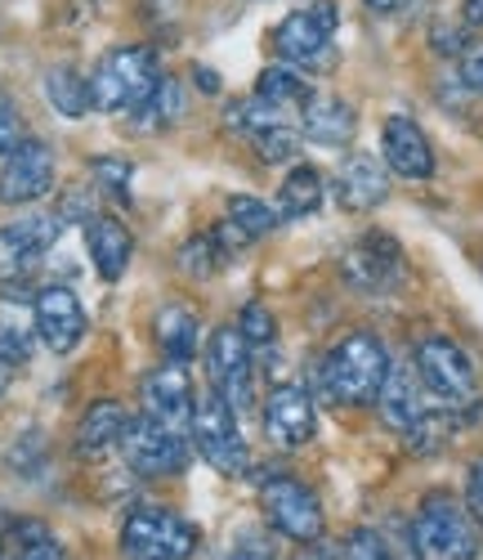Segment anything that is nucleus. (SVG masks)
I'll use <instances>...</instances> for the list:
<instances>
[{"mask_svg": "<svg viewBox=\"0 0 483 560\" xmlns=\"http://www.w3.org/2000/svg\"><path fill=\"white\" fill-rule=\"evenodd\" d=\"M318 377L335 404L363 408V404H376L385 377H390V354H385V346L372 332H350L345 341L331 346V354L318 368Z\"/></svg>", "mask_w": 483, "mask_h": 560, "instance_id": "1", "label": "nucleus"}, {"mask_svg": "<svg viewBox=\"0 0 483 560\" xmlns=\"http://www.w3.org/2000/svg\"><path fill=\"white\" fill-rule=\"evenodd\" d=\"M162 81L166 77L149 45H121V50H108L99 59V68L90 77V95L99 113H139L149 108Z\"/></svg>", "mask_w": 483, "mask_h": 560, "instance_id": "2", "label": "nucleus"}, {"mask_svg": "<svg viewBox=\"0 0 483 560\" xmlns=\"http://www.w3.org/2000/svg\"><path fill=\"white\" fill-rule=\"evenodd\" d=\"M412 551L416 560H474L479 556V529L466 502L448 493H429L412 521Z\"/></svg>", "mask_w": 483, "mask_h": 560, "instance_id": "3", "label": "nucleus"}, {"mask_svg": "<svg viewBox=\"0 0 483 560\" xmlns=\"http://www.w3.org/2000/svg\"><path fill=\"white\" fill-rule=\"evenodd\" d=\"M192 444L207 457V466H215L220 476H241L251 466V448L237 435V412L228 408V399L211 386L192 399V427H188Z\"/></svg>", "mask_w": 483, "mask_h": 560, "instance_id": "4", "label": "nucleus"}, {"mask_svg": "<svg viewBox=\"0 0 483 560\" xmlns=\"http://www.w3.org/2000/svg\"><path fill=\"white\" fill-rule=\"evenodd\" d=\"M198 551V529L175 511L143 506L130 511L121 525V556L126 560H188Z\"/></svg>", "mask_w": 483, "mask_h": 560, "instance_id": "5", "label": "nucleus"}, {"mask_svg": "<svg viewBox=\"0 0 483 560\" xmlns=\"http://www.w3.org/2000/svg\"><path fill=\"white\" fill-rule=\"evenodd\" d=\"M412 368H416L425 395H434L444 408H470L474 404V363H470V354L457 341L425 337L416 346Z\"/></svg>", "mask_w": 483, "mask_h": 560, "instance_id": "6", "label": "nucleus"}, {"mask_svg": "<svg viewBox=\"0 0 483 560\" xmlns=\"http://www.w3.org/2000/svg\"><path fill=\"white\" fill-rule=\"evenodd\" d=\"M345 278H350V288H358L367 296L403 292L408 260H403L399 238H390V233H380V229L363 233V238L354 243V252L345 256Z\"/></svg>", "mask_w": 483, "mask_h": 560, "instance_id": "7", "label": "nucleus"}, {"mask_svg": "<svg viewBox=\"0 0 483 560\" xmlns=\"http://www.w3.org/2000/svg\"><path fill=\"white\" fill-rule=\"evenodd\" d=\"M260 502H264L269 525L282 538L309 542V538L322 534V502H318V493L309 485H301L292 476H269L264 489H260Z\"/></svg>", "mask_w": 483, "mask_h": 560, "instance_id": "8", "label": "nucleus"}, {"mask_svg": "<svg viewBox=\"0 0 483 560\" xmlns=\"http://www.w3.org/2000/svg\"><path fill=\"white\" fill-rule=\"evenodd\" d=\"M121 448H126V462L134 476H179L188 466V435H175L166 431L153 417H134L121 435Z\"/></svg>", "mask_w": 483, "mask_h": 560, "instance_id": "9", "label": "nucleus"}, {"mask_svg": "<svg viewBox=\"0 0 483 560\" xmlns=\"http://www.w3.org/2000/svg\"><path fill=\"white\" fill-rule=\"evenodd\" d=\"M139 399H143V417H153V422H162L175 435H188L192 399H198L192 395V382H188V363L166 359L162 368H153L139 386Z\"/></svg>", "mask_w": 483, "mask_h": 560, "instance_id": "10", "label": "nucleus"}, {"mask_svg": "<svg viewBox=\"0 0 483 560\" xmlns=\"http://www.w3.org/2000/svg\"><path fill=\"white\" fill-rule=\"evenodd\" d=\"M59 233H63L59 215H27L10 229H0V283L27 278L45 260V252L59 243Z\"/></svg>", "mask_w": 483, "mask_h": 560, "instance_id": "11", "label": "nucleus"}, {"mask_svg": "<svg viewBox=\"0 0 483 560\" xmlns=\"http://www.w3.org/2000/svg\"><path fill=\"white\" fill-rule=\"evenodd\" d=\"M207 368H211V386L228 399L233 412L251 408V341L237 328H215L207 346Z\"/></svg>", "mask_w": 483, "mask_h": 560, "instance_id": "12", "label": "nucleus"}, {"mask_svg": "<svg viewBox=\"0 0 483 560\" xmlns=\"http://www.w3.org/2000/svg\"><path fill=\"white\" fill-rule=\"evenodd\" d=\"M55 189V153L40 139H23V144L0 166V202L5 207H27Z\"/></svg>", "mask_w": 483, "mask_h": 560, "instance_id": "13", "label": "nucleus"}, {"mask_svg": "<svg viewBox=\"0 0 483 560\" xmlns=\"http://www.w3.org/2000/svg\"><path fill=\"white\" fill-rule=\"evenodd\" d=\"M32 323H36V337L45 341V350H55V354H68L85 337V310H81L76 292L63 283H50L36 292Z\"/></svg>", "mask_w": 483, "mask_h": 560, "instance_id": "14", "label": "nucleus"}, {"mask_svg": "<svg viewBox=\"0 0 483 560\" xmlns=\"http://www.w3.org/2000/svg\"><path fill=\"white\" fill-rule=\"evenodd\" d=\"M331 32H335V10L331 5H318V10H296L286 14L273 32L278 40V55L286 63H322L327 50H331Z\"/></svg>", "mask_w": 483, "mask_h": 560, "instance_id": "15", "label": "nucleus"}, {"mask_svg": "<svg viewBox=\"0 0 483 560\" xmlns=\"http://www.w3.org/2000/svg\"><path fill=\"white\" fill-rule=\"evenodd\" d=\"M264 435L278 448H305L318 435L314 399L301 386H273L264 399Z\"/></svg>", "mask_w": 483, "mask_h": 560, "instance_id": "16", "label": "nucleus"}, {"mask_svg": "<svg viewBox=\"0 0 483 560\" xmlns=\"http://www.w3.org/2000/svg\"><path fill=\"white\" fill-rule=\"evenodd\" d=\"M380 153H385V166L403 179H429L434 175V149L412 117H385Z\"/></svg>", "mask_w": 483, "mask_h": 560, "instance_id": "17", "label": "nucleus"}, {"mask_svg": "<svg viewBox=\"0 0 483 560\" xmlns=\"http://www.w3.org/2000/svg\"><path fill=\"white\" fill-rule=\"evenodd\" d=\"M385 194H390V179H385V166L372 153L345 158L341 175H335V202L345 211H372L385 202Z\"/></svg>", "mask_w": 483, "mask_h": 560, "instance_id": "18", "label": "nucleus"}, {"mask_svg": "<svg viewBox=\"0 0 483 560\" xmlns=\"http://www.w3.org/2000/svg\"><path fill=\"white\" fill-rule=\"evenodd\" d=\"M421 377H416V368H394L390 363V377H385L380 395H376V408L385 417V427L408 435L416 427V417L425 412V395H421Z\"/></svg>", "mask_w": 483, "mask_h": 560, "instance_id": "19", "label": "nucleus"}, {"mask_svg": "<svg viewBox=\"0 0 483 560\" xmlns=\"http://www.w3.org/2000/svg\"><path fill=\"white\" fill-rule=\"evenodd\" d=\"M85 243H90V260H94V269H99V278L117 283V278L126 273V265H130V256H134L130 229L113 215H94L85 224Z\"/></svg>", "mask_w": 483, "mask_h": 560, "instance_id": "20", "label": "nucleus"}, {"mask_svg": "<svg viewBox=\"0 0 483 560\" xmlns=\"http://www.w3.org/2000/svg\"><path fill=\"white\" fill-rule=\"evenodd\" d=\"M126 427H130V417H126V408L117 399L90 404L85 417L76 422V453L81 457H104L113 444H121Z\"/></svg>", "mask_w": 483, "mask_h": 560, "instance_id": "21", "label": "nucleus"}, {"mask_svg": "<svg viewBox=\"0 0 483 560\" xmlns=\"http://www.w3.org/2000/svg\"><path fill=\"white\" fill-rule=\"evenodd\" d=\"M278 207H264L260 198H228V215H224V229L220 233V243L228 252H241V247H251L256 238H264V233H273L278 224Z\"/></svg>", "mask_w": 483, "mask_h": 560, "instance_id": "22", "label": "nucleus"}, {"mask_svg": "<svg viewBox=\"0 0 483 560\" xmlns=\"http://www.w3.org/2000/svg\"><path fill=\"white\" fill-rule=\"evenodd\" d=\"M153 332H157V346H162L166 359L188 363L192 354H198V337H202L198 310H188V305H179V301L162 305L157 318H153Z\"/></svg>", "mask_w": 483, "mask_h": 560, "instance_id": "23", "label": "nucleus"}, {"mask_svg": "<svg viewBox=\"0 0 483 560\" xmlns=\"http://www.w3.org/2000/svg\"><path fill=\"white\" fill-rule=\"evenodd\" d=\"M358 130V117L345 100H309L305 104V135L322 149H345Z\"/></svg>", "mask_w": 483, "mask_h": 560, "instance_id": "24", "label": "nucleus"}, {"mask_svg": "<svg viewBox=\"0 0 483 560\" xmlns=\"http://www.w3.org/2000/svg\"><path fill=\"white\" fill-rule=\"evenodd\" d=\"M322 207V175L314 166H292L278 189V215L282 220H305Z\"/></svg>", "mask_w": 483, "mask_h": 560, "instance_id": "25", "label": "nucleus"}, {"mask_svg": "<svg viewBox=\"0 0 483 560\" xmlns=\"http://www.w3.org/2000/svg\"><path fill=\"white\" fill-rule=\"evenodd\" d=\"M256 100L282 113V108H305V104L314 100V90H309V81H305L296 68H286V63L278 68V63H273V68H264L260 81H256Z\"/></svg>", "mask_w": 483, "mask_h": 560, "instance_id": "26", "label": "nucleus"}, {"mask_svg": "<svg viewBox=\"0 0 483 560\" xmlns=\"http://www.w3.org/2000/svg\"><path fill=\"white\" fill-rule=\"evenodd\" d=\"M45 95H50L55 113H63V117H85L94 108L90 81L76 68H50L45 72Z\"/></svg>", "mask_w": 483, "mask_h": 560, "instance_id": "27", "label": "nucleus"}, {"mask_svg": "<svg viewBox=\"0 0 483 560\" xmlns=\"http://www.w3.org/2000/svg\"><path fill=\"white\" fill-rule=\"evenodd\" d=\"M457 427H461V417H452L448 408H444V412H429V408H425V412L416 417V427H412L403 440H408V448H412V453L429 457V453H439V448L457 435Z\"/></svg>", "mask_w": 483, "mask_h": 560, "instance_id": "28", "label": "nucleus"}, {"mask_svg": "<svg viewBox=\"0 0 483 560\" xmlns=\"http://www.w3.org/2000/svg\"><path fill=\"white\" fill-rule=\"evenodd\" d=\"M228 256H233V252L220 243V233H202V238H188V243H184L179 265H184V273H192V278H211Z\"/></svg>", "mask_w": 483, "mask_h": 560, "instance_id": "29", "label": "nucleus"}, {"mask_svg": "<svg viewBox=\"0 0 483 560\" xmlns=\"http://www.w3.org/2000/svg\"><path fill=\"white\" fill-rule=\"evenodd\" d=\"M237 332L251 341V350H264V346L278 341V318L269 314V305L251 301V305H241V314H237Z\"/></svg>", "mask_w": 483, "mask_h": 560, "instance_id": "30", "label": "nucleus"}, {"mask_svg": "<svg viewBox=\"0 0 483 560\" xmlns=\"http://www.w3.org/2000/svg\"><path fill=\"white\" fill-rule=\"evenodd\" d=\"M130 179H134V166L121 162V158H99V162H94V184H99V189H108L117 202L130 198Z\"/></svg>", "mask_w": 483, "mask_h": 560, "instance_id": "31", "label": "nucleus"}, {"mask_svg": "<svg viewBox=\"0 0 483 560\" xmlns=\"http://www.w3.org/2000/svg\"><path fill=\"white\" fill-rule=\"evenodd\" d=\"M0 359L10 368H23L32 359V332L19 328V323H0Z\"/></svg>", "mask_w": 483, "mask_h": 560, "instance_id": "32", "label": "nucleus"}, {"mask_svg": "<svg viewBox=\"0 0 483 560\" xmlns=\"http://www.w3.org/2000/svg\"><path fill=\"white\" fill-rule=\"evenodd\" d=\"M23 117H19V108H14V100L0 90V158H10L19 144H23Z\"/></svg>", "mask_w": 483, "mask_h": 560, "instance_id": "33", "label": "nucleus"}, {"mask_svg": "<svg viewBox=\"0 0 483 560\" xmlns=\"http://www.w3.org/2000/svg\"><path fill=\"white\" fill-rule=\"evenodd\" d=\"M345 560H390V547L376 529H354L345 542Z\"/></svg>", "mask_w": 483, "mask_h": 560, "instance_id": "34", "label": "nucleus"}, {"mask_svg": "<svg viewBox=\"0 0 483 560\" xmlns=\"http://www.w3.org/2000/svg\"><path fill=\"white\" fill-rule=\"evenodd\" d=\"M457 77H461V85H466V90L483 95V40H474V45H466V50H461Z\"/></svg>", "mask_w": 483, "mask_h": 560, "instance_id": "35", "label": "nucleus"}, {"mask_svg": "<svg viewBox=\"0 0 483 560\" xmlns=\"http://www.w3.org/2000/svg\"><path fill=\"white\" fill-rule=\"evenodd\" d=\"M228 560H273V538H264V534H241L237 542H233V551H228Z\"/></svg>", "mask_w": 483, "mask_h": 560, "instance_id": "36", "label": "nucleus"}, {"mask_svg": "<svg viewBox=\"0 0 483 560\" xmlns=\"http://www.w3.org/2000/svg\"><path fill=\"white\" fill-rule=\"evenodd\" d=\"M466 511L483 525V457L470 462V476H466Z\"/></svg>", "mask_w": 483, "mask_h": 560, "instance_id": "37", "label": "nucleus"}, {"mask_svg": "<svg viewBox=\"0 0 483 560\" xmlns=\"http://www.w3.org/2000/svg\"><path fill=\"white\" fill-rule=\"evenodd\" d=\"M19 560H63V547L55 538L36 534V538H23V556Z\"/></svg>", "mask_w": 483, "mask_h": 560, "instance_id": "38", "label": "nucleus"}, {"mask_svg": "<svg viewBox=\"0 0 483 560\" xmlns=\"http://www.w3.org/2000/svg\"><path fill=\"white\" fill-rule=\"evenodd\" d=\"M292 560H341V551H335V547H331V542H327V538L318 534V538H309V542H301Z\"/></svg>", "mask_w": 483, "mask_h": 560, "instance_id": "39", "label": "nucleus"}, {"mask_svg": "<svg viewBox=\"0 0 483 560\" xmlns=\"http://www.w3.org/2000/svg\"><path fill=\"white\" fill-rule=\"evenodd\" d=\"M461 19H466L470 27H483V0H466V5H461Z\"/></svg>", "mask_w": 483, "mask_h": 560, "instance_id": "40", "label": "nucleus"}, {"mask_svg": "<svg viewBox=\"0 0 483 560\" xmlns=\"http://www.w3.org/2000/svg\"><path fill=\"white\" fill-rule=\"evenodd\" d=\"M198 85L207 90V95H215V90H220V77H215L211 68H198Z\"/></svg>", "mask_w": 483, "mask_h": 560, "instance_id": "41", "label": "nucleus"}, {"mask_svg": "<svg viewBox=\"0 0 483 560\" xmlns=\"http://www.w3.org/2000/svg\"><path fill=\"white\" fill-rule=\"evenodd\" d=\"M399 5H403V0H367V10H376V14H390Z\"/></svg>", "mask_w": 483, "mask_h": 560, "instance_id": "42", "label": "nucleus"}, {"mask_svg": "<svg viewBox=\"0 0 483 560\" xmlns=\"http://www.w3.org/2000/svg\"><path fill=\"white\" fill-rule=\"evenodd\" d=\"M10 382H14V368H10L5 359H0V395H5V390H10Z\"/></svg>", "mask_w": 483, "mask_h": 560, "instance_id": "43", "label": "nucleus"}]
</instances>
